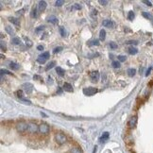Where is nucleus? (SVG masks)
I'll use <instances>...</instances> for the list:
<instances>
[{
    "label": "nucleus",
    "mask_w": 153,
    "mask_h": 153,
    "mask_svg": "<svg viewBox=\"0 0 153 153\" xmlns=\"http://www.w3.org/2000/svg\"><path fill=\"white\" fill-rule=\"evenodd\" d=\"M55 141L57 144L59 145H63L67 142V137L64 133L62 132H57L55 134Z\"/></svg>",
    "instance_id": "f257e3e1"
},
{
    "label": "nucleus",
    "mask_w": 153,
    "mask_h": 153,
    "mask_svg": "<svg viewBox=\"0 0 153 153\" xmlns=\"http://www.w3.org/2000/svg\"><path fill=\"white\" fill-rule=\"evenodd\" d=\"M16 130L18 131V132L20 133H23L25 132V131L27 130V123L26 122V121H19V122H17L16 124Z\"/></svg>",
    "instance_id": "f03ea898"
},
{
    "label": "nucleus",
    "mask_w": 153,
    "mask_h": 153,
    "mask_svg": "<svg viewBox=\"0 0 153 153\" xmlns=\"http://www.w3.org/2000/svg\"><path fill=\"white\" fill-rule=\"evenodd\" d=\"M39 130V126L35 122H28L27 123V131L30 133H36Z\"/></svg>",
    "instance_id": "7ed1b4c3"
},
{
    "label": "nucleus",
    "mask_w": 153,
    "mask_h": 153,
    "mask_svg": "<svg viewBox=\"0 0 153 153\" xmlns=\"http://www.w3.org/2000/svg\"><path fill=\"white\" fill-rule=\"evenodd\" d=\"M97 93V89L94 88V87H87L83 89V94L85 95H88V97H92Z\"/></svg>",
    "instance_id": "20e7f679"
},
{
    "label": "nucleus",
    "mask_w": 153,
    "mask_h": 153,
    "mask_svg": "<svg viewBox=\"0 0 153 153\" xmlns=\"http://www.w3.org/2000/svg\"><path fill=\"white\" fill-rule=\"evenodd\" d=\"M22 88H23V91L25 92V93L30 95L32 93L34 86H33V84H31L30 82H26L22 85Z\"/></svg>",
    "instance_id": "39448f33"
},
{
    "label": "nucleus",
    "mask_w": 153,
    "mask_h": 153,
    "mask_svg": "<svg viewBox=\"0 0 153 153\" xmlns=\"http://www.w3.org/2000/svg\"><path fill=\"white\" fill-rule=\"evenodd\" d=\"M50 130V128L47 125V123H42L40 126H39V131L42 134H47Z\"/></svg>",
    "instance_id": "423d86ee"
},
{
    "label": "nucleus",
    "mask_w": 153,
    "mask_h": 153,
    "mask_svg": "<svg viewBox=\"0 0 153 153\" xmlns=\"http://www.w3.org/2000/svg\"><path fill=\"white\" fill-rule=\"evenodd\" d=\"M137 116L134 115L132 117H130V119L129 121V123H128V126H129L130 129H135L136 128V125H137Z\"/></svg>",
    "instance_id": "0eeeda50"
},
{
    "label": "nucleus",
    "mask_w": 153,
    "mask_h": 153,
    "mask_svg": "<svg viewBox=\"0 0 153 153\" xmlns=\"http://www.w3.org/2000/svg\"><path fill=\"white\" fill-rule=\"evenodd\" d=\"M90 79L92 82H97L99 80V72L98 71H93V72L90 73Z\"/></svg>",
    "instance_id": "6e6552de"
},
{
    "label": "nucleus",
    "mask_w": 153,
    "mask_h": 153,
    "mask_svg": "<svg viewBox=\"0 0 153 153\" xmlns=\"http://www.w3.org/2000/svg\"><path fill=\"white\" fill-rule=\"evenodd\" d=\"M47 2L44 1V0H41L40 2L38 3V10H39V12H43L44 10L47 9Z\"/></svg>",
    "instance_id": "1a4fd4ad"
},
{
    "label": "nucleus",
    "mask_w": 153,
    "mask_h": 153,
    "mask_svg": "<svg viewBox=\"0 0 153 153\" xmlns=\"http://www.w3.org/2000/svg\"><path fill=\"white\" fill-rule=\"evenodd\" d=\"M102 25H103V27H113V26H115V24L113 23V21L109 20V19L103 21Z\"/></svg>",
    "instance_id": "9d476101"
},
{
    "label": "nucleus",
    "mask_w": 153,
    "mask_h": 153,
    "mask_svg": "<svg viewBox=\"0 0 153 153\" xmlns=\"http://www.w3.org/2000/svg\"><path fill=\"white\" fill-rule=\"evenodd\" d=\"M9 20H10V23H12L13 25H15L16 27L20 26V20L18 18H15V17H10Z\"/></svg>",
    "instance_id": "9b49d317"
},
{
    "label": "nucleus",
    "mask_w": 153,
    "mask_h": 153,
    "mask_svg": "<svg viewBox=\"0 0 153 153\" xmlns=\"http://www.w3.org/2000/svg\"><path fill=\"white\" fill-rule=\"evenodd\" d=\"M63 89H64L66 92H69V93H72L73 92L72 85H71L70 83H68V82H65L64 84H63Z\"/></svg>",
    "instance_id": "f8f14e48"
},
{
    "label": "nucleus",
    "mask_w": 153,
    "mask_h": 153,
    "mask_svg": "<svg viewBox=\"0 0 153 153\" xmlns=\"http://www.w3.org/2000/svg\"><path fill=\"white\" fill-rule=\"evenodd\" d=\"M47 21L49 23H51V24H53V25H56V24H58V18L55 16V15H50L48 17V19H47Z\"/></svg>",
    "instance_id": "ddd939ff"
},
{
    "label": "nucleus",
    "mask_w": 153,
    "mask_h": 153,
    "mask_svg": "<svg viewBox=\"0 0 153 153\" xmlns=\"http://www.w3.org/2000/svg\"><path fill=\"white\" fill-rule=\"evenodd\" d=\"M10 69H12L13 71H17L20 68V65L18 64V63L12 62H10Z\"/></svg>",
    "instance_id": "4468645a"
},
{
    "label": "nucleus",
    "mask_w": 153,
    "mask_h": 153,
    "mask_svg": "<svg viewBox=\"0 0 153 153\" xmlns=\"http://www.w3.org/2000/svg\"><path fill=\"white\" fill-rule=\"evenodd\" d=\"M56 72H57V74L59 75L60 77H63L64 76V70H63L62 67H60V66H58V67H56Z\"/></svg>",
    "instance_id": "2eb2a0df"
},
{
    "label": "nucleus",
    "mask_w": 153,
    "mask_h": 153,
    "mask_svg": "<svg viewBox=\"0 0 153 153\" xmlns=\"http://www.w3.org/2000/svg\"><path fill=\"white\" fill-rule=\"evenodd\" d=\"M109 137H110V133L108 132V131H105V132H103V134H102V136L100 138V141L105 142L106 140L109 139Z\"/></svg>",
    "instance_id": "dca6fc26"
},
{
    "label": "nucleus",
    "mask_w": 153,
    "mask_h": 153,
    "mask_svg": "<svg viewBox=\"0 0 153 153\" xmlns=\"http://www.w3.org/2000/svg\"><path fill=\"white\" fill-rule=\"evenodd\" d=\"M128 73V76L129 77H134L135 74H136V70H135L134 68H129L127 71Z\"/></svg>",
    "instance_id": "f3484780"
},
{
    "label": "nucleus",
    "mask_w": 153,
    "mask_h": 153,
    "mask_svg": "<svg viewBox=\"0 0 153 153\" xmlns=\"http://www.w3.org/2000/svg\"><path fill=\"white\" fill-rule=\"evenodd\" d=\"M99 39H100V41H104L106 39V31L103 28L100 30V32H99Z\"/></svg>",
    "instance_id": "a211bd4d"
},
{
    "label": "nucleus",
    "mask_w": 153,
    "mask_h": 153,
    "mask_svg": "<svg viewBox=\"0 0 153 153\" xmlns=\"http://www.w3.org/2000/svg\"><path fill=\"white\" fill-rule=\"evenodd\" d=\"M5 30H6V32L8 33V34H10V35H14V30H12V27H9V26H7V27H5Z\"/></svg>",
    "instance_id": "6ab92c4d"
},
{
    "label": "nucleus",
    "mask_w": 153,
    "mask_h": 153,
    "mask_svg": "<svg viewBox=\"0 0 153 153\" xmlns=\"http://www.w3.org/2000/svg\"><path fill=\"white\" fill-rule=\"evenodd\" d=\"M20 43H21V40H20V38H18V37H14V38L12 39V45H20Z\"/></svg>",
    "instance_id": "aec40b11"
},
{
    "label": "nucleus",
    "mask_w": 153,
    "mask_h": 153,
    "mask_svg": "<svg viewBox=\"0 0 153 153\" xmlns=\"http://www.w3.org/2000/svg\"><path fill=\"white\" fill-rule=\"evenodd\" d=\"M137 52H138V49L136 47H130L129 48V53L130 55H135V54H137Z\"/></svg>",
    "instance_id": "412c9836"
},
{
    "label": "nucleus",
    "mask_w": 153,
    "mask_h": 153,
    "mask_svg": "<svg viewBox=\"0 0 153 153\" xmlns=\"http://www.w3.org/2000/svg\"><path fill=\"white\" fill-rule=\"evenodd\" d=\"M142 15H143L145 18H147V19H149V20H153V16L151 15L149 12H142Z\"/></svg>",
    "instance_id": "4be33fe9"
},
{
    "label": "nucleus",
    "mask_w": 153,
    "mask_h": 153,
    "mask_svg": "<svg viewBox=\"0 0 153 153\" xmlns=\"http://www.w3.org/2000/svg\"><path fill=\"white\" fill-rule=\"evenodd\" d=\"M30 16L32 17V18H36V17H37V9H36V7H33L32 10H31Z\"/></svg>",
    "instance_id": "5701e85b"
},
{
    "label": "nucleus",
    "mask_w": 153,
    "mask_h": 153,
    "mask_svg": "<svg viewBox=\"0 0 153 153\" xmlns=\"http://www.w3.org/2000/svg\"><path fill=\"white\" fill-rule=\"evenodd\" d=\"M15 95L17 97H19L21 99H23V97H24V91L23 90H17L15 92Z\"/></svg>",
    "instance_id": "b1692460"
},
{
    "label": "nucleus",
    "mask_w": 153,
    "mask_h": 153,
    "mask_svg": "<svg viewBox=\"0 0 153 153\" xmlns=\"http://www.w3.org/2000/svg\"><path fill=\"white\" fill-rule=\"evenodd\" d=\"M55 64H56V62H54V60H53V62H49L48 64H47V66L45 67V71H49L50 69H52L53 67H54Z\"/></svg>",
    "instance_id": "393cba45"
},
{
    "label": "nucleus",
    "mask_w": 153,
    "mask_h": 153,
    "mask_svg": "<svg viewBox=\"0 0 153 153\" xmlns=\"http://www.w3.org/2000/svg\"><path fill=\"white\" fill-rule=\"evenodd\" d=\"M69 153H82V150H81L80 148H71Z\"/></svg>",
    "instance_id": "a878e982"
},
{
    "label": "nucleus",
    "mask_w": 153,
    "mask_h": 153,
    "mask_svg": "<svg viewBox=\"0 0 153 153\" xmlns=\"http://www.w3.org/2000/svg\"><path fill=\"white\" fill-rule=\"evenodd\" d=\"M134 17H135V14H134V12H132V10L129 12V13H128V19H129L130 21H132L134 19Z\"/></svg>",
    "instance_id": "bb28decb"
},
{
    "label": "nucleus",
    "mask_w": 153,
    "mask_h": 153,
    "mask_svg": "<svg viewBox=\"0 0 153 153\" xmlns=\"http://www.w3.org/2000/svg\"><path fill=\"white\" fill-rule=\"evenodd\" d=\"M0 47H1L2 51H6L7 50V45H6V43L4 41L0 42Z\"/></svg>",
    "instance_id": "cd10ccee"
},
{
    "label": "nucleus",
    "mask_w": 153,
    "mask_h": 153,
    "mask_svg": "<svg viewBox=\"0 0 153 153\" xmlns=\"http://www.w3.org/2000/svg\"><path fill=\"white\" fill-rule=\"evenodd\" d=\"M24 39H25V41H26V45H27L28 47H32L33 44H32V42L30 40V39L27 38V37H24Z\"/></svg>",
    "instance_id": "c85d7f7f"
},
{
    "label": "nucleus",
    "mask_w": 153,
    "mask_h": 153,
    "mask_svg": "<svg viewBox=\"0 0 153 153\" xmlns=\"http://www.w3.org/2000/svg\"><path fill=\"white\" fill-rule=\"evenodd\" d=\"M47 60H45V58H43V57L40 55V56H39L38 57V59H37V62H39V63H42V64H43V63H45V62H47Z\"/></svg>",
    "instance_id": "c756f323"
},
{
    "label": "nucleus",
    "mask_w": 153,
    "mask_h": 153,
    "mask_svg": "<svg viewBox=\"0 0 153 153\" xmlns=\"http://www.w3.org/2000/svg\"><path fill=\"white\" fill-rule=\"evenodd\" d=\"M112 65L113 68H119L120 67V62H118V60H115V62H113Z\"/></svg>",
    "instance_id": "7c9ffc66"
},
{
    "label": "nucleus",
    "mask_w": 153,
    "mask_h": 153,
    "mask_svg": "<svg viewBox=\"0 0 153 153\" xmlns=\"http://www.w3.org/2000/svg\"><path fill=\"white\" fill-rule=\"evenodd\" d=\"M63 4H64V1H63V0H58V1H56L55 6L56 7H62Z\"/></svg>",
    "instance_id": "2f4dec72"
},
{
    "label": "nucleus",
    "mask_w": 153,
    "mask_h": 153,
    "mask_svg": "<svg viewBox=\"0 0 153 153\" xmlns=\"http://www.w3.org/2000/svg\"><path fill=\"white\" fill-rule=\"evenodd\" d=\"M126 60H127L126 56H124V55H119L118 56V60H119V62H126Z\"/></svg>",
    "instance_id": "473e14b6"
},
{
    "label": "nucleus",
    "mask_w": 153,
    "mask_h": 153,
    "mask_svg": "<svg viewBox=\"0 0 153 153\" xmlns=\"http://www.w3.org/2000/svg\"><path fill=\"white\" fill-rule=\"evenodd\" d=\"M60 35H62V37L65 36V30H64V27H60Z\"/></svg>",
    "instance_id": "72a5a7b5"
},
{
    "label": "nucleus",
    "mask_w": 153,
    "mask_h": 153,
    "mask_svg": "<svg viewBox=\"0 0 153 153\" xmlns=\"http://www.w3.org/2000/svg\"><path fill=\"white\" fill-rule=\"evenodd\" d=\"M62 50V47H58L54 48V50H53V53H54V54H57V53L60 52Z\"/></svg>",
    "instance_id": "f704fd0d"
},
{
    "label": "nucleus",
    "mask_w": 153,
    "mask_h": 153,
    "mask_svg": "<svg viewBox=\"0 0 153 153\" xmlns=\"http://www.w3.org/2000/svg\"><path fill=\"white\" fill-rule=\"evenodd\" d=\"M0 72H1V75H12V73H10V71H8V70H6V69H1V71H0Z\"/></svg>",
    "instance_id": "c9c22d12"
},
{
    "label": "nucleus",
    "mask_w": 153,
    "mask_h": 153,
    "mask_svg": "<svg viewBox=\"0 0 153 153\" xmlns=\"http://www.w3.org/2000/svg\"><path fill=\"white\" fill-rule=\"evenodd\" d=\"M45 30V27L44 26H40V27H38L36 30H35V32L36 33H39L40 31H42V30Z\"/></svg>",
    "instance_id": "e433bc0d"
},
{
    "label": "nucleus",
    "mask_w": 153,
    "mask_h": 153,
    "mask_svg": "<svg viewBox=\"0 0 153 153\" xmlns=\"http://www.w3.org/2000/svg\"><path fill=\"white\" fill-rule=\"evenodd\" d=\"M110 47H111L112 49H116L117 48V45L115 44V42H111V43H110Z\"/></svg>",
    "instance_id": "4c0bfd02"
},
{
    "label": "nucleus",
    "mask_w": 153,
    "mask_h": 153,
    "mask_svg": "<svg viewBox=\"0 0 153 153\" xmlns=\"http://www.w3.org/2000/svg\"><path fill=\"white\" fill-rule=\"evenodd\" d=\"M98 3H99L100 5H102V6H106V5L109 3V1H107V0H99Z\"/></svg>",
    "instance_id": "58836bf2"
},
{
    "label": "nucleus",
    "mask_w": 153,
    "mask_h": 153,
    "mask_svg": "<svg viewBox=\"0 0 153 153\" xmlns=\"http://www.w3.org/2000/svg\"><path fill=\"white\" fill-rule=\"evenodd\" d=\"M41 56L43 57V58H45V60H47L49 58V52H44Z\"/></svg>",
    "instance_id": "ea45409f"
},
{
    "label": "nucleus",
    "mask_w": 153,
    "mask_h": 153,
    "mask_svg": "<svg viewBox=\"0 0 153 153\" xmlns=\"http://www.w3.org/2000/svg\"><path fill=\"white\" fill-rule=\"evenodd\" d=\"M99 45L98 40H94L91 42V44H89V45Z\"/></svg>",
    "instance_id": "a19ab883"
},
{
    "label": "nucleus",
    "mask_w": 153,
    "mask_h": 153,
    "mask_svg": "<svg viewBox=\"0 0 153 153\" xmlns=\"http://www.w3.org/2000/svg\"><path fill=\"white\" fill-rule=\"evenodd\" d=\"M127 45H137L138 44V42L137 41H133V40H130V41H128L126 43Z\"/></svg>",
    "instance_id": "79ce46f5"
},
{
    "label": "nucleus",
    "mask_w": 153,
    "mask_h": 153,
    "mask_svg": "<svg viewBox=\"0 0 153 153\" xmlns=\"http://www.w3.org/2000/svg\"><path fill=\"white\" fill-rule=\"evenodd\" d=\"M81 9V6L80 4H75L72 7V10H80Z\"/></svg>",
    "instance_id": "37998d69"
},
{
    "label": "nucleus",
    "mask_w": 153,
    "mask_h": 153,
    "mask_svg": "<svg viewBox=\"0 0 153 153\" xmlns=\"http://www.w3.org/2000/svg\"><path fill=\"white\" fill-rule=\"evenodd\" d=\"M143 3H144V4L147 5V6H148V7H151V6H152L151 2H150V1H148V0H143Z\"/></svg>",
    "instance_id": "c03bdc74"
},
{
    "label": "nucleus",
    "mask_w": 153,
    "mask_h": 153,
    "mask_svg": "<svg viewBox=\"0 0 153 153\" xmlns=\"http://www.w3.org/2000/svg\"><path fill=\"white\" fill-rule=\"evenodd\" d=\"M151 69H152V68H151V67H149V68H148V69L147 70V73H145V77H148V75H149V74H150V72H151Z\"/></svg>",
    "instance_id": "a18cd8bd"
},
{
    "label": "nucleus",
    "mask_w": 153,
    "mask_h": 153,
    "mask_svg": "<svg viewBox=\"0 0 153 153\" xmlns=\"http://www.w3.org/2000/svg\"><path fill=\"white\" fill-rule=\"evenodd\" d=\"M33 79H34V80H42L41 77H40V76H38V75H35V76L33 77Z\"/></svg>",
    "instance_id": "49530a36"
},
{
    "label": "nucleus",
    "mask_w": 153,
    "mask_h": 153,
    "mask_svg": "<svg viewBox=\"0 0 153 153\" xmlns=\"http://www.w3.org/2000/svg\"><path fill=\"white\" fill-rule=\"evenodd\" d=\"M37 49H38V50H40V51H43V50H44V47H43V45H38Z\"/></svg>",
    "instance_id": "de8ad7c7"
},
{
    "label": "nucleus",
    "mask_w": 153,
    "mask_h": 153,
    "mask_svg": "<svg viewBox=\"0 0 153 153\" xmlns=\"http://www.w3.org/2000/svg\"><path fill=\"white\" fill-rule=\"evenodd\" d=\"M22 100H23L24 102H26V103H27V104H31V102H30V100H27V99H24V98H23V99H22Z\"/></svg>",
    "instance_id": "09e8293b"
},
{
    "label": "nucleus",
    "mask_w": 153,
    "mask_h": 153,
    "mask_svg": "<svg viewBox=\"0 0 153 153\" xmlns=\"http://www.w3.org/2000/svg\"><path fill=\"white\" fill-rule=\"evenodd\" d=\"M59 89H58V92H57V93H58V94H62V89H60V87H58Z\"/></svg>",
    "instance_id": "8fccbe9b"
},
{
    "label": "nucleus",
    "mask_w": 153,
    "mask_h": 153,
    "mask_svg": "<svg viewBox=\"0 0 153 153\" xmlns=\"http://www.w3.org/2000/svg\"><path fill=\"white\" fill-rule=\"evenodd\" d=\"M97 145H95V147L94 148V150H93V153H95V152H97Z\"/></svg>",
    "instance_id": "3c124183"
},
{
    "label": "nucleus",
    "mask_w": 153,
    "mask_h": 153,
    "mask_svg": "<svg viewBox=\"0 0 153 153\" xmlns=\"http://www.w3.org/2000/svg\"><path fill=\"white\" fill-rule=\"evenodd\" d=\"M0 57H1V59H5V57H4V55H2V54H1V56H0Z\"/></svg>",
    "instance_id": "603ef678"
}]
</instances>
